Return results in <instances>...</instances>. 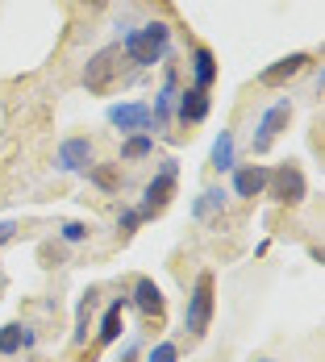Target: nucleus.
I'll list each match as a JSON object with an SVG mask.
<instances>
[{"mask_svg": "<svg viewBox=\"0 0 325 362\" xmlns=\"http://www.w3.org/2000/svg\"><path fill=\"white\" fill-rule=\"evenodd\" d=\"M192 75H196L192 88H205V92H209L217 83V54L209 46H196V50H192Z\"/></svg>", "mask_w": 325, "mask_h": 362, "instance_id": "nucleus-15", "label": "nucleus"}, {"mask_svg": "<svg viewBox=\"0 0 325 362\" xmlns=\"http://www.w3.org/2000/svg\"><path fill=\"white\" fill-rule=\"evenodd\" d=\"M108 125H117L121 134H154V117L146 100H125V105H108Z\"/></svg>", "mask_w": 325, "mask_h": 362, "instance_id": "nucleus-7", "label": "nucleus"}, {"mask_svg": "<svg viewBox=\"0 0 325 362\" xmlns=\"http://www.w3.org/2000/svg\"><path fill=\"white\" fill-rule=\"evenodd\" d=\"M176 180H180V163H176V158H163V163H159V171H154V180L142 187L138 217H142V221L159 217V213L171 204V196H176Z\"/></svg>", "mask_w": 325, "mask_h": 362, "instance_id": "nucleus-4", "label": "nucleus"}, {"mask_svg": "<svg viewBox=\"0 0 325 362\" xmlns=\"http://www.w3.org/2000/svg\"><path fill=\"white\" fill-rule=\"evenodd\" d=\"M267 175H271V167H263V163L234 167V196H238V200H254V196H263V192H267Z\"/></svg>", "mask_w": 325, "mask_h": 362, "instance_id": "nucleus-10", "label": "nucleus"}, {"mask_svg": "<svg viewBox=\"0 0 325 362\" xmlns=\"http://www.w3.org/2000/svg\"><path fill=\"white\" fill-rule=\"evenodd\" d=\"M130 304L142 313L146 321H163V313H167V300H163V291H159V284H154L150 275H138V279H134Z\"/></svg>", "mask_w": 325, "mask_h": 362, "instance_id": "nucleus-9", "label": "nucleus"}, {"mask_svg": "<svg viewBox=\"0 0 325 362\" xmlns=\"http://www.w3.org/2000/svg\"><path fill=\"white\" fill-rule=\"evenodd\" d=\"M117 225H121V233H134V229L142 225V217H138V209H121V217H117Z\"/></svg>", "mask_w": 325, "mask_h": 362, "instance_id": "nucleus-24", "label": "nucleus"}, {"mask_svg": "<svg viewBox=\"0 0 325 362\" xmlns=\"http://www.w3.org/2000/svg\"><path fill=\"white\" fill-rule=\"evenodd\" d=\"M209 167H213V171H234V167H238V158H234V134H229V129H221V134H217Z\"/></svg>", "mask_w": 325, "mask_h": 362, "instance_id": "nucleus-17", "label": "nucleus"}, {"mask_svg": "<svg viewBox=\"0 0 325 362\" xmlns=\"http://www.w3.org/2000/svg\"><path fill=\"white\" fill-rule=\"evenodd\" d=\"M176 96H180V75H176V67H167V79H163V88H159V96H154V109H150L154 134L176 117Z\"/></svg>", "mask_w": 325, "mask_h": 362, "instance_id": "nucleus-13", "label": "nucleus"}, {"mask_svg": "<svg viewBox=\"0 0 325 362\" xmlns=\"http://www.w3.org/2000/svg\"><path fill=\"white\" fill-rule=\"evenodd\" d=\"M88 317H92V291H84V300H79V308H75V333H72L75 346L88 341Z\"/></svg>", "mask_w": 325, "mask_h": 362, "instance_id": "nucleus-20", "label": "nucleus"}, {"mask_svg": "<svg viewBox=\"0 0 325 362\" xmlns=\"http://www.w3.org/2000/svg\"><path fill=\"white\" fill-rule=\"evenodd\" d=\"M92 154H96L92 138H63V142H59V154H55V171H63V175H84V171L92 167Z\"/></svg>", "mask_w": 325, "mask_h": 362, "instance_id": "nucleus-8", "label": "nucleus"}, {"mask_svg": "<svg viewBox=\"0 0 325 362\" xmlns=\"http://www.w3.org/2000/svg\"><path fill=\"white\" fill-rule=\"evenodd\" d=\"M288 121H292V100H275L271 109L258 117V129H254V138H251L254 154H267V150H271V142L288 129Z\"/></svg>", "mask_w": 325, "mask_h": 362, "instance_id": "nucleus-6", "label": "nucleus"}, {"mask_svg": "<svg viewBox=\"0 0 325 362\" xmlns=\"http://www.w3.org/2000/svg\"><path fill=\"white\" fill-rule=\"evenodd\" d=\"M13 354H21V325L17 321L0 329V358H13Z\"/></svg>", "mask_w": 325, "mask_h": 362, "instance_id": "nucleus-21", "label": "nucleus"}, {"mask_svg": "<svg viewBox=\"0 0 325 362\" xmlns=\"http://www.w3.org/2000/svg\"><path fill=\"white\" fill-rule=\"evenodd\" d=\"M225 187H209V192H200V200L192 204V217L196 221H205V217H213V213H225Z\"/></svg>", "mask_w": 325, "mask_h": 362, "instance_id": "nucleus-19", "label": "nucleus"}, {"mask_svg": "<svg viewBox=\"0 0 325 362\" xmlns=\"http://www.w3.org/2000/svg\"><path fill=\"white\" fill-rule=\"evenodd\" d=\"M121 50H125V59L134 67H154L171 50V25L167 21H146L142 30H130L121 37Z\"/></svg>", "mask_w": 325, "mask_h": 362, "instance_id": "nucleus-1", "label": "nucleus"}, {"mask_svg": "<svg viewBox=\"0 0 325 362\" xmlns=\"http://www.w3.org/2000/svg\"><path fill=\"white\" fill-rule=\"evenodd\" d=\"M84 180L92 183V187H101V192H121V171L113 167V163H92L88 171H84Z\"/></svg>", "mask_w": 325, "mask_h": 362, "instance_id": "nucleus-16", "label": "nucleus"}, {"mask_svg": "<svg viewBox=\"0 0 325 362\" xmlns=\"http://www.w3.org/2000/svg\"><path fill=\"white\" fill-rule=\"evenodd\" d=\"M267 192H271L280 204H300V200L309 196V180H304V171H300L296 163H280V167L267 175Z\"/></svg>", "mask_w": 325, "mask_h": 362, "instance_id": "nucleus-5", "label": "nucleus"}, {"mask_svg": "<svg viewBox=\"0 0 325 362\" xmlns=\"http://www.w3.org/2000/svg\"><path fill=\"white\" fill-rule=\"evenodd\" d=\"M154 154V134H130L121 142V163H138V158H150Z\"/></svg>", "mask_w": 325, "mask_h": 362, "instance_id": "nucleus-18", "label": "nucleus"}, {"mask_svg": "<svg viewBox=\"0 0 325 362\" xmlns=\"http://www.w3.org/2000/svg\"><path fill=\"white\" fill-rule=\"evenodd\" d=\"M209 109H213V100H209L205 88H183L180 96H176V117H180L183 125H200L209 117Z\"/></svg>", "mask_w": 325, "mask_h": 362, "instance_id": "nucleus-12", "label": "nucleus"}, {"mask_svg": "<svg viewBox=\"0 0 325 362\" xmlns=\"http://www.w3.org/2000/svg\"><path fill=\"white\" fill-rule=\"evenodd\" d=\"M138 350H142L138 341H125V346H121V358H117V362H134V358H138Z\"/></svg>", "mask_w": 325, "mask_h": 362, "instance_id": "nucleus-26", "label": "nucleus"}, {"mask_svg": "<svg viewBox=\"0 0 325 362\" xmlns=\"http://www.w3.org/2000/svg\"><path fill=\"white\" fill-rule=\"evenodd\" d=\"M88 233H92V225H84V221H63V242H84V238H88Z\"/></svg>", "mask_w": 325, "mask_h": 362, "instance_id": "nucleus-23", "label": "nucleus"}, {"mask_svg": "<svg viewBox=\"0 0 325 362\" xmlns=\"http://www.w3.org/2000/svg\"><path fill=\"white\" fill-rule=\"evenodd\" d=\"M146 362H180V346H176V341H159V346L146 354Z\"/></svg>", "mask_w": 325, "mask_h": 362, "instance_id": "nucleus-22", "label": "nucleus"}, {"mask_svg": "<svg viewBox=\"0 0 325 362\" xmlns=\"http://www.w3.org/2000/svg\"><path fill=\"white\" fill-rule=\"evenodd\" d=\"M258 362H271V358H258Z\"/></svg>", "mask_w": 325, "mask_h": 362, "instance_id": "nucleus-27", "label": "nucleus"}, {"mask_svg": "<svg viewBox=\"0 0 325 362\" xmlns=\"http://www.w3.org/2000/svg\"><path fill=\"white\" fill-rule=\"evenodd\" d=\"M125 63H130V59H125L121 42H117V46H101V50L88 59V67H84V88H88L92 96L113 92V83L121 79V67H125Z\"/></svg>", "mask_w": 325, "mask_h": 362, "instance_id": "nucleus-3", "label": "nucleus"}, {"mask_svg": "<svg viewBox=\"0 0 325 362\" xmlns=\"http://www.w3.org/2000/svg\"><path fill=\"white\" fill-rule=\"evenodd\" d=\"M309 63H313V59H309L304 50H296V54H284V59H275V63H271L267 71L258 75V83H263V88H280V83H288V79H296V75L304 71Z\"/></svg>", "mask_w": 325, "mask_h": 362, "instance_id": "nucleus-11", "label": "nucleus"}, {"mask_svg": "<svg viewBox=\"0 0 325 362\" xmlns=\"http://www.w3.org/2000/svg\"><path fill=\"white\" fill-rule=\"evenodd\" d=\"M13 238H17V225L13 221H0V246H8Z\"/></svg>", "mask_w": 325, "mask_h": 362, "instance_id": "nucleus-25", "label": "nucleus"}, {"mask_svg": "<svg viewBox=\"0 0 325 362\" xmlns=\"http://www.w3.org/2000/svg\"><path fill=\"white\" fill-rule=\"evenodd\" d=\"M125 308H130V296L113 300V304L105 308V317H101V329H96V341H101V346H113V341L121 337V329H125Z\"/></svg>", "mask_w": 325, "mask_h": 362, "instance_id": "nucleus-14", "label": "nucleus"}, {"mask_svg": "<svg viewBox=\"0 0 325 362\" xmlns=\"http://www.w3.org/2000/svg\"><path fill=\"white\" fill-rule=\"evenodd\" d=\"M217 279L213 271H200L196 275V284L188 291V308H183V329L192 333V337H205L209 325H213V308H217Z\"/></svg>", "mask_w": 325, "mask_h": 362, "instance_id": "nucleus-2", "label": "nucleus"}]
</instances>
